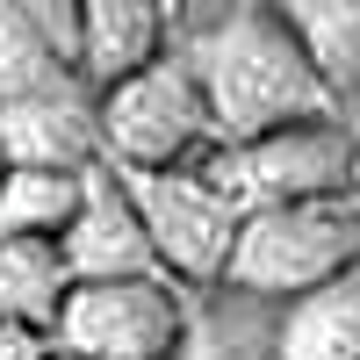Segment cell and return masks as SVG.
<instances>
[{
	"label": "cell",
	"mask_w": 360,
	"mask_h": 360,
	"mask_svg": "<svg viewBox=\"0 0 360 360\" xmlns=\"http://www.w3.org/2000/svg\"><path fill=\"white\" fill-rule=\"evenodd\" d=\"M123 195L144 224V245H152L166 281H224L231 245H238V209L209 188L195 166L173 173H115Z\"/></svg>",
	"instance_id": "cell-6"
},
{
	"label": "cell",
	"mask_w": 360,
	"mask_h": 360,
	"mask_svg": "<svg viewBox=\"0 0 360 360\" xmlns=\"http://www.w3.org/2000/svg\"><path fill=\"white\" fill-rule=\"evenodd\" d=\"M58 266H65V288H101V281H166L152 245H144V224L123 195V180L108 166L86 173V195L72 209V224L58 231Z\"/></svg>",
	"instance_id": "cell-7"
},
{
	"label": "cell",
	"mask_w": 360,
	"mask_h": 360,
	"mask_svg": "<svg viewBox=\"0 0 360 360\" xmlns=\"http://www.w3.org/2000/svg\"><path fill=\"white\" fill-rule=\"evenodd\" d=\"M0 360H51V339H44V332H15V324H0Z\"/></svg>",
	"instance_id": "cell-14"
},
{
	"label": "cell",
	"mask_w": 360,
	"mask_h": 360,
	"mask_svg": "<svg viewBox=\"0 0 360 360\" xmlns=\"http://www.w3.org/2000/svg\"><path fill=\"white\" fill-rule=\"evenodd\" d=\"M79 195H86V173H0V238L58 245V231L72 224Z\"/></svg>",
	"instance_id": "cell-13"
},
{
	"label": "cell",
	"mask_w": 360,
	"mask_h": 360,
	"mask_svg": "<svg viewBox=\"0 0 360 360\" xmlns=\"http://www.w3.org/2000/svg\"><path fill=\"white\" fill-rule=\"evenodd\" d=\"M58 303H65V266H58V245H44V238H0V324L51 339Z\"/></svg>",
	"instance_id": "cell-12"
},
{
	"label": "cell",
	"mask_w": 360,
	"mask_h": 360,
	"mask_svg": "<svg viewBox=\"0 0 360 360\" xmlns=\"http://www.w3.org/2000/svg\"><path fill=\"white\" fill-rule=\"evenodd\" d=\"M94 123H101V159H115V173H173L217 152L188 58H152L123 86L94 94Z\"/></svg>",
	"instance_id": "cell-4"
},
{
	"label": "cell",
	"mask_w": 360,
	"mask_h": 360,
	"mask_svg": "<svg viewBox=\"0 0 360 360\" xmlns=\"http://www.w3.org/2000/svg\"><path fill=\"white\" fill-rule=\"evenodd\" d=\"M195 173L238 217L281 209V202H339L353 195V130L324 115V123H295L252 144H217V152L195 159Z\"/></svg>",
	"instance_id": "cell-3"
},
{
	"label": "cell",
	"mask_w": 360,
	"mask_h": 360,
	"mask_svg": "<svg viewBox=\"0 0 360 360\" xmlns=\"http://www.w3.org/2000/svg\"><path fill=\"white\" fill-rule=\"evenodd\" d=\"M51 360H58V353H51Z\"/></svg>",
	"instance_id": "cell-16"
},
{
	"label": "cell",
	"mask_w": 360,
	"mask_h": 360,
	"mask_svg": "<svg viewBox=\"0 0 360 360\" xmlns=\"http://www.w3.org/2000/svg\"><path fill=\"white\" fill-rule=\"evenodd\" d=\"M72 65H79V8H58V0L0 8V101L65 86Z\"/></svg>",
	"instance_id": "cell-9"
},
{
	"label": "cell",
	"mask_w": 360,
	"mask_h": 360,
	"mask_svg": "<svg viewBox=\"0 0 360 360\" xmlns=\"http://www.w3.org/2000/svg\"><path fill=\"white\" fill-rule=\"evenodd\" d=\"M353 202H360V130H353Z\"/></svg>",
	"instance_id": "cell-15"
},
{
	"label": "cell",
	"mask_w": 360,
	"mask_h": 360,
	"mask_svg": "<svg viewBox=\"0 0 360 360\" xmlns=\"http://www.w3.org/2000/svg\"><path fill=\"white\" fill-rule=\"evenodd\" d=\"M188 72L202 86L217 144H252V137H274V130H295V123H324L339 108L324 94L310 51L288 29L281 8L217 15L202 29V44L188 51Z\"/></svg>",
	"instance_id": "cell-1"
},
{
	"label": "cell",
	"mask_w": 360,
	"mask_h": 360,
	"mask_svg": "<svg viewBox=\"0 0 360 360\" xmlns=\"http://www.w3.org/2000/svg\"><path fill=\"white\" fill-rule=\"evenodd\" d=\"M94 166H101V123L79 79L0 101V173H94Z\"/></svg>",
	"instance_id": "cell-8"
},
{
	"label": "cell",
	"mask_w": 360,
	"mask_h": 360,
	"mask_svg": "<svg viewBox=\"0 0 360 360\" xmlns=\"http://www.w3.org/2000/svg\"><path fill=\"white\" fill-rule=\"evenodd\" d=\"M166 44V15L144 0H79V65L72 79L86 94H108L130 72H144Z\"/></svg>",
	"instance_id": "cell-10"
},
{
	"label": "cell",
	"mask_w": 360,
	"mask_h": 360,
	"mask_svg": "<svg viewBox=\"0 0 360 360\" xmlns=\"http://www.w3.org/2000/svg\"><path fill=\"white\" fill-rule=\"evenodd\" d=\"M360 266V202H281L238 217V245L224 281L245 295H310Z\"/></svg>",
	"instance_id": "cell-2"
},
{
	"label": "cell",
	"mask_w": 360,
	"mask_h": 360,
	"mask_svg": "<svg viewBox=\"0 0 360 360\" xmlns=\"http://www.w3.org/2000/svg\"><path fill=\"white\" fill-rule=\"evenodd\" d=\"M274 360H360V266L295 295L274 332Z\"/></svg>",
	"instance_id": "cell-11"
},
{
	"label": "cell",
	"mask_w": 360,
	"mask_h": 360,
	"mask_svg": "<svg viewBox=\"0 0 360 360\" xmlns=\"http://www.w3.org/2000/svg\"><path fill=\"white\" fill-rule=\"evenodd\" d=\"M188 339L173 281H101V288H65L51 317V353L58 360H173Z\"/></svg>",
	"instance_id": "cell-5"
}]
</instances>
